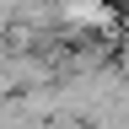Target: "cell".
Wrapping results in <instances>:
<instances>
[]
</instances>
